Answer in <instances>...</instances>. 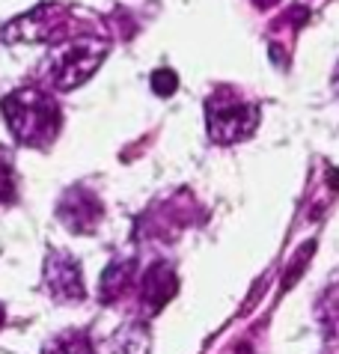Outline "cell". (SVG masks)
Masks as SVG:
<instances>
[{
    "mask_svg": "<svg viewBox=\"0 0 339 354\" xmlns=\"http://www.w3.org/2000/svg\"><path fill=\"white\" fill-rule=\"evenodd\" d=\"M0 111H3V120L9 131L15 134V140L33 146V149L51 146L59 134V125H63L57 98L42 86H24V90L3 95Z\"/></svg>",
    "mask_w": 339,
    "mask_h": 354,
    "instance_id": "cell-1",
    "label": "cell"
},
{
    "mask_svg": "<svg viewBox=\"0 0 339 354\" xmlns=\"http://www.w3.org/2000/svg\"><path fill=\"white\" fill-rule=\"evenodd\" d=\"M107 48L111 45L104 39H89V36L57 42L48 51L45 66H42L45 81L57 86V90H75V86H81L102 66V60L107 57Z\"/></svg>",
    "mask_w": 339,
    "mask_h": 354,
    "instance_id": "cell-2",
    "label": "cell"
},
{
    "mask_svg": "<svg viewBox=\"0 0 339 354\" xmlns=\"http://www.w3.org/2000/svg\"><path fill=\"white\" fill-rule=\"evenodd\" d=\"M256 125H259L256 102H247L244 95H238L235 90H226V86L208 95L205 129L214 143H221V146L241 143L256 131Z\"/></svg>",
    "mask_w": 339,
    "mask_h": 354,
    "instance_id": "cell-3",
    "label": "cell"
},
{
    "mask_svg": "<svg viewBox=\"0 0 339 354\" xmlns=\"http://www.w3.org/2000/svg\"><path fill=\"white\" fill-rule=\"evenodd\" d=\"M68 30V9L59 3H42L36 9H30L21 18H12L3 30L0 39L9 45L21 42V45H51L59 36Z\"/></svg>",
    "mask_w": 339,
    "mask_h": 354,
    "instance_id": "cell-4",
    "label": "cell"
},
{
    "mask_svg": "<svg viewBox=\"0 0 339 354\" xmlns=\"http://www.w3.org/2000/svg\"><path fill=\"white\" fill-rule=\"evenodd\" d=\"M57 214H59V221L66 223V230H72L75 235H86V232L95 230L98 221H102L104 205L95 196V191L77 185V188H68L63 194V200L57 205Z\"/></svg>",
    "mask_w": 339,
    "mask_h": 354,
    "instance_id": "cell-5",
    "label": "cell"
},
{
    "mask_svg": "<svg viewBox=\"0 0 339 354\" xmlns=\"http://www.w3.org/2000/svg\"><path fill=\"white\" fill-rule=\"evenodd\" d=\"M42 280H45V289L51 292L57 301H81L86 295L81 265L63 250L48 253V259L42 265Z\"/></svg>",
    "mask_w": 339,
    "mask_h": 354,
    "instance_id": "cell-6",
    "label": "cell"
},
{
    "mask_svg": "<svg viewBox=\"0 0 339 354\" xmlns=\"http://www.w3.org/2000/svg\"><path fill=\"white\" fill-rule=\"evenodd\" d=\"M178 292V277L170 265L155 262L143 277H140V289H137V301H140V313L149 319L155 313L164 310V304H170V298Z\"/></svg>",
    "mask_w": 339,
    "mask_h": 354,
    "instance_id": "cell-7",
    "label": "cell"
},
{
    "mask_svg": "<svg viewBox=\"0 0 339 354\" xmlns=\"http://www.w3.org/2000/svg\"><path fill=\"white\" fill-rule=\"evenodd\" d=\"M134 274H137L134 259H113L111 265H107V271L102 274V292H98V298H102L104 304L119 301L128 289H131Z\"/></svg>",
    "mask_w": 339,
    "mask_h": 354,
    "instance_id": "cell-8",
    "label": "cell"
},
{
    "mask_svg": "<svg viewBox=\"0 0 339 354\" xmlns=\"http://www.w3.org/2000/svg\"><path fill=\"white\" fill-rule=\"evenodd\" d=\"M315 319L327 339H339V286H331L315 304Z\"/></svg>",
    "mask_w": 339,
    "mask_h": 354,
    "instance_id": "cell-9",
    "label": "cell"
},
{
    "mask_svg": "<svg viewBox=\"0 0 339 354\" xmlns=\"http://www.w3.org/2000/svg\"><path fill=\"white\" fill-rule=\"evenodd\" d=\"M42 354H95V348L84 330H66L48 342Z\"/></svg>",
    "mask_w": 339,
    "mask_h": 354,
    "instance_id": "cell-10",
    "label": "cell"
},
{
    "mask_svg": "<svg viewBox=\"0 0 339 354\" xmlns=\"http://www.w3.org/2000/svg\"><path fill=\"white\" fill-rule=\"evenodd\" d=\"M15 170H12V158L6 149H0V203L15 200Z\"/></svg>",
    "mask_w": 339,
    "mask_h": 354,
    "instance_id": "cell-11",
    "label": "cell"
},
{
    "mask_svg": "<svg viewBox=\"0 0 339 354\" xmlns=\"http://www.w3.org/2000/svg\"><path fill=\"white\" fill-rule=\"evenodd\" d=\"M178 90V75L173 72V68H158V72L152 75V93L161 95V98H170Z\"/></svg>",
    "mask_w": 339,
    "mask_h": 354,
    "instance_id": "cell-12",
    "label": "cell"
},
{
    "mask_svg": "<svg viewBox=\"0 0 339 354\" xmlns=\"http://www.w3.org/2000/svg\"><path fill=\"white\" fill-rule=\"evenodd\" d=\"M327 182H331V188L339 191V170L333 167V170H327Z\"/></svg>",
    "mask_w": 339,
    "mask_h": 354,
    "instance_id": "cell-13",
    "label": "cell"
},
{
    "mask_svg": "<svg viewBox=\"0 0 339 354\" xmlns=\"http://www.w3.org/2000/svg\"><path fill=\"white\" fill-rule=\"evenodd\" d=\"M253 3L259 6V9H271V6H277L280 0H253Z\"/></svg>",
    "mask_w": 339,
    "mask_h": 354,
    "instance_id": "cell-14",
    "label": "cell"
},
{
    "mask_svg": "<svg viewBox=\"0 0 339 354\" xmlns=\"http://www.w3.org/2000/svg\"><path fill=\"white\" fill-rule=\"evenodd\" d=\"M235 354H253V351H250V346H241V348H238Z\"/></svg>",
    "mask_w": 339,
    "mask_h": 354,
    "instance_id": "cell-15",
    "label": "cell"
},
{
    "mask_svg": "<svg viewBox=\"0 0 339 354\" xmlns=\"http://www.w3.org/2000/svg\"><path fill=\"white\" fill-rule=\"evenodd\" d=\"M0 324H3V307H0Z\"/></svg>",
    "mask_w": 339,
    "mask_h": 354,
    "instance_id": "cell-16",
    "label": "cell"
},
{
    "mask_svg": "<svg viewBox=\"0 0 339 354\" xmlns=\"http://www.w3.org/2000/svg\"><path fill=\"white\" fill-rule=\"evenodd\" d=\"M336 81H339V63H336Z\"/></svg>",
    "mask_w": 339,
    "mask_h": 354,
    "instance_id": "cell-17",
    "label": "cell"
}]
</instances>
